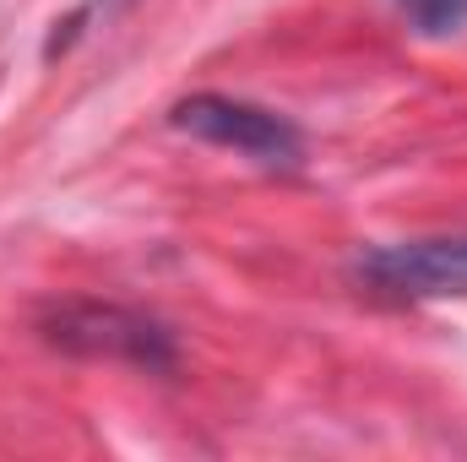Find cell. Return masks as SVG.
I'll return each instance as SVG.
<instances>
[{
    "mask_svg": "<svg viewBox=\"0 0 467 462\" xmlns=\"http://www.w3.org/2000/svg\"><path fill=\"white\" fill-rule=\"evenodd\" d=\"M44 338L55 348L88 353V359H125L136 370H174V359H180L163 321L125 310V305H93V299L60 305L44 321Z\"/></svg>",
    "mask_w": 467,
    "mask_h": 462,
    "instance_id": "1",
    "label": "cell"
},
{
    "mask_svg": "<svg viewBox=\"0 0 467 462\" xmlns=\"http://www.w3.org/2000/svg\"><path fill=\"white\" fill-rule=\"evenodd\" d=\"M169 120L213 147L244 152L261 169H294L305 158V136L294 131V120H283L277 110H261V104H244V99H229V93H191L169 110Z\"/></svg>",
    "mask_w": 467,
    "mask_h": 462,
    "instance_id": "2",
    "label": "cell"
},
{
    "mask_svg": "<svg viewBox=\"0 0 467 462\" xmlns=\"http://www.w3.org/2000/svg\"><path fill=\"white\" fill-rule=\"evenodd\" d=\"M358 278L386 299H467V234L375 245L358 256Z\"/></svg>",
    "mask_w": 467,
    "mask_h": 462,
    "instance_id": "3",
    "label": "cell"
},
{
    "mask_svg": "<svg viewBox=\"0 0 467 462\" xmlns=\"http://www.w3.org/2000/svg\"><path fill=\"white\" fill-rule=\"evenodd\" d=\"M397 5L424 38H446V33L467 27V0H397Z\"/></svg>",
    "mask_w": 467,
    "mask_h": 462,
    "instance_id": "4",
    "label": "cell"
}]
</instances>
